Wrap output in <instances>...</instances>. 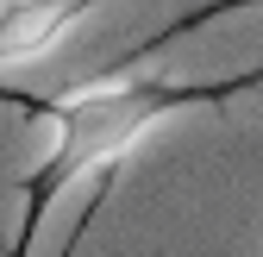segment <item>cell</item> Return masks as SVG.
Masks as SVG:
<instances>
[{"label":"cell","instance_id":"obj_2","mask_svg":"<svg viewBox=\"0 0 263 257\" xmlns=\"http://www.w3.org/2000/svg\"><path fill=\"white\" fill-rule=\"evenodd\" d=\"M101 0H0V76L44 63Z\"/></svg>","mask_w":263,"mask_h":257},{"label":"cell","instance_id":"obj_3","mask_svg":"<svg viewBox=\"0 0 263 257\" xmlns=\"http://www.w3.org/2000/svg\"><path fill=\"white\" fill-rule=\"evenodd\" d=\"M226 7H263V0H219V7H213V13H226Z\"/></svg>","mask_w":263,"mask_h":257},{"label":"cell","instance_id":"obj_1","mask_svg":"<svg viewBox=\"0 0 263 257\" xmlns=\"http://www.w3.org/2000/svg\"><path fill=\"white\" fill-rule=\"evenodd\" d=\"M219 88L182 76H94L50 101V157L31 170L25 188V232H38L50 201L76 182H107L170 113L213 101Z\"/></svg>","mask_w":263,"mask_h":257}]
</instances>
